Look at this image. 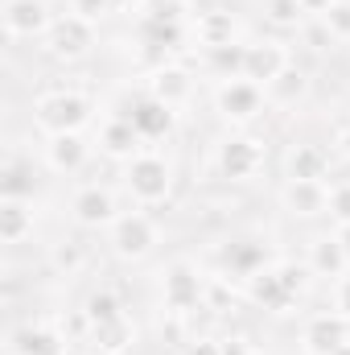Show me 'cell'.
I'll use <instances>...</instances> for the list:
<instances>
[{
	"instance_id": "obj_1",
	"label": "cell",
	"mask_w": 350,
	"mask_h": 355,
	"mask_svg": "<svg viewBox=\"0 0 350 355\" xmlns=\"http://www.w3.org/2000/svg\"><path fill=\"white\" fill-rule=\"evenodd\" d=\"M95 116V103L83 91H46L37 95L33 103V124L46 132V137H58V132H83Z\"/></svg>"
},
{
	"instance_id": "obj_2",
	"label": "cell",
	"mask_w": 350,
	"mask_h": 355,
	"mask_svg": "<svg viewBox=\"0 0 350 355\" xmlns=\"http://www.w3.org/2000/svg\"><path fill=\"white\" fill-rule=\"evenodd\" d=\"M124 186L140 207H157L174 190V166L161 153H136L124 170Z\"/></svg>"
},
{
	"instance_id": "obj_3",
	"label": "cell",
	"mask_w": 350,
	"mask_h": 355,
	"mask_svg": "<svg viewBox=\"0 0 350 355\" xmlns=\"http://www.w3.org/2000/svg\"><path fill=\"white\" fill-rule=\"evenodd\" d=\"M161 302L174 318H190L198 306H206V277L190 261H174L161 277Z\"/></svg>"
},
{
	"instance_id": "obj_4",
	"label": "cell",
	"mask_w": 350,
	"mask_h": 355,
	"mask_svg": "<svg viewBox=\"0 0 350 355\" xmlns=\"http://www.w3.org/2000/svg\"><path fill=\"white\" fill-rule=\"evenodd\" d=\"M46 50L50 58L58 62H79L95 50V25L83 21L79 12H66V17H54L50 33H46Z\"/></svg>"
},
{
	"instance_id": "obj_5",
	"label": "cell",
	"mask_w": 350,
	"mask_h": 355,
	"mask_svg": "<svg viewBox=\"0 0 350 355\" xmlns=\"http://www.w3.org/2000/svg\"><path fill=\"white\" fill-rule=\"evenodd\" d=\"M157 248V223L145 211H128L111 223V252L120 261H145Z\"/></svg>"
},
{
	"instance_id": "obj_6",
	"label": "cell",
	"mask_w": 350,
	"mask_h": 355,
	"mask_svg": "<svg viewBox=\"0 0 350 355\" xmlns=\"http://www.w3.org/2000/svg\"><path fill=\"white\" fill-rule=\"evenodd\" d=\"M264 99H268L264 87L252 83V79H227V83H219V91H214V107L231 124H252L264 112Z\"/></svg>"
},
{
	"instance_id": "obj_7",
	"label": "cell",
	"mask_w": 350,
	"mask_h": 355,
	"mask_svg": "<svg viewBox=\"0 0 350 355\" xmlns=\"http://www.w3.org/2000/svg\"><path fill=\"white\" fill-rule=\"evenodd\" d=\"M214 166H219V174L231 178V182H248V178L260 174L264 145L256 137H227L219 145V153H214Z\"/></svg>"
},
{
	"instance_id": "obj_8",
	"label": "cell",
	"mask_w": 350,
	"mask_h": 355,
	"mask_svg": "<svg viewBox=\"0 0 350 355\" xmlns=\"http://www.w3.org/2000/svg\"><path fill=\"white\" fill-rule=\"evenodd\" d=\"M347 343H350V322L338 310L313 314L305 322V331H301V352L305 355H334L338 347H347Z\"/></svg>"
},
{
	"instance_id": "obj_9",
	"label": "cell",
	"mask_w": 350,
	"mask_h": 355,
	"mask_svg": "<svg viewBox=\"0 0 350 355\" xmlns=\"http://www.w3.org/2000/svg\"><path fill=\"white\" fill-rule=\"evenodd\" d=\"M71 215H75L79 227H91V232L111 227V223L120 219V211H116V194H111L107 186H83V190L71 198Z\"/></svg>"
},
{
	"instance_id": "obj_10",
	"label": "cell",
	"mask_w": 350,
	"mask_h": 355,
	"mask_svg": "<svg viewBox=\"0 0 350 355\" xmlns=\"http://www.w3.org/2000/svg\"><path fill=\"white\" fill-rule=\"evenodd\" d=\"M54 25L46 0H4V33L8 37H46Z\"/></svg>"
},
{
	"instance_id": "obj_11",
	"label": "cell",
	"mask_w": 350,
	"mask_h": 355,
	"mask_svg": "<svg viewBox=\"0 0 350 355\" xmlns=\"http://www.w3.org/2000/svg\"><path fill=\"white\" fill-rule=\"evenodd\" d=\"M4 352L8 355H66V339L54 327H46V322H25V327L8 331Z\"/></svg>"
},
{
	"instance_id": "obj_12",
	"label": "cell",
	"mask_w": 350,
	"mask_h": 355,
	"mask_svg": "<svg viewBox=\"0 0 350 355\" xmlns=\"http://www.w3.org/2000/svg\"><path fill=\"white\" fill-rule=\"evenodd\" d=\"M288 67L293 62H288V50L280 42H252L243 50V79H252L260 87H268L272 79H280Z\"/></svg>"
},
{
	"instance_id": "obj_13",
	"label": "cell",
	"mask_w": 350,
	"mask_h": 355,
	"mask_svg": "<svg viewBox=\"0 0 350 355\" xmlns=\"http://www.w3.org/2000/svg\"><path fill=\"white\" fill-rule=\"evenodd\" d=\"M140 145H145V137L136 132V124H132L128 116H111V120L99 128V153L111 157V162H124V166H128L136 153H145Z\"/></svg>"
},
{
	"instance_id": "obj_14",
	"label": "cell",
	"mask_w": 350,
	"mask_h": 355,
	"mask_svg": "<svg viewBox=\"0 0 350 355\" xmlns=\"http://www.w3.org/2000/svg\"><path fill=\"white\" fill-rule=\"evenodd\" d=\"M248 302L252 306H260V310H268V314H284L297 297L284 289V281H280V272H276V265L272 268H256V272H248Z\"/></svg>"
},
{
	"instance_id": "obj_15",
	"label": "cell",
	"mask_w": 350,
	"mask_h": 355,
	"mask_svg": "<svg viewBox=\"0 0 350 355\" xmlns=\"http://www.w3.org/2000/svg\"><path fill=\"white\" fill-rule=\"evenodd\" d=\"M91 157V145L83 132H58V137H46V166L54 174H79Z\"/></svg>"
},
{
	"instance_id": "obj_16",
	"label": "cell",
	"mask_w": 350,
	"mask_h": 355,
	"mask_svg": "<svg viewBox=\"0 0 350 355\" xmlns=\"http://www.w3.org/2000/svg\"><path fill=\"white\" fill-rule=\"evenodd\" d=\"M280 202L297 219H317L330 211V190H326V182H284Z\"/></svg>"
},
{
	"instance_id": "obj_17",
	"label": "cell",
	"mask_w": 350,
	"mask_h": 355,
	"mask_svg": "<svg viewBox=\"0 0 350 355\" xmlns=\"http://www.w3.org/2000/svg\"><path fill=\"white\" fill-rule=\"evenodd\" d=\"M149 95L161 99L165 107H181L190 95H194V79L181 62H165L157 71H149Z\"/></svg>"
},
{
	"instance_id": "obj_18",
	"label": "cell",
	"mask_w": 350,
	"mask_h": 355,
	"mask_svg": "<svg viewBox=\"0 0 350 355\" xmlns=\"http://www.w3.org/2000/svg\"><path fill=\"white\" fill-rule=\"evenodd\" d=\"M330 153L322 145H293L284 157V182H326Z\"/></svg>"
},
{
	"instance_id": "obj_19",
	"label": "cell",
	"mask_w": 350,
	"mask_h": 355,
	"mask_svg": "<svg viewBox=\"0 0 350 355\" xmlns=\"http://www.w3.org/2000/svg\"><path fill=\"white\" fill-rule=\"evenodd\" d=\"M128 120L136 124V132H140L145 141H161V137L174 132V107H165V103L153 99L149 91L132 103V116H128Z\"/></svg>"
},
{
	"instance_id": "obj_20",
	"label": "cell",
	"mask_w": 350,
	"mask_h": 355,
	"mask_svg": "<svg viewBox=\"0 0 350 355\" xmlns=\"http://www.w3.org/2000/svg\"><path fill=\"white\" fill-rule=\"evenodd\" d=\"M87 335H91V347L99 355H128L132 343H136V327H132L128 314H120L111 322H95V327H87Z\"/></svg>"
},
{
	"instance_id": "obj_21",
	"label": "cell",
	"mask_w": 350,
	"mask_h": 355,
	"mask_svg": "<svg viewBox=\"0 0 350 355\" xmlns=\"http://www.w3.org/2000/svg\"><path fill=\"white\" fill-rule=\"evenodd\" d=\"M33 202L29 198H0V240L4 244H25L33 236Z\"/></svg>"
},
{
	"instance_id": "obj_22",
	"label": "cell",
	"mask_w": 350,
	"mask_h": 355,
	"mask_svg": "<svg viewBox=\"0 0 350 355\" xmlns=\"http://www.w3.org/2000/svg\"><path fill=\"white\" fill-rule=\"evenodd\" d=\"M194 37L202 42V50H214V46H231L239 37V21L227 12V8H206L198 21H194Z\"/></svg>"
},
{
	"instance_id": "obj_23",
	"label": "cell",
	"mask_w": 350,
	"mask_h": 355,
	"mask_svg": "<svg viewBox=\"0 0 350 355\" xmlns=\"http://www.w3.org/2000/svg\"><path fill=\"white\" fill-rule=\"evenodd\" d=\"M305 265L313 268V277H342L350 268V261H347V248H342L338 232L334 236H317L309 244V261Z\"/></svg>"
},
{
	"instance_id": "obj_24",
	"label": "cell",
	"mask_w": 350,
	"mask_h": 355,
	"mask_svg": "<svg viewBox=\"0 0 350 355\" xmlns=\"http://www.w3.org/2000/svg\"><path fill=\"white\" fill-rule=\"evenodd\" d=\"M264 95L272 99V103H280V107H293V103H301L305 95H309V79H305V71H297V67H288L280 79H272Z\"/></svg>"
},
{
	"instance_id": "obj_25",
	"label": "cell",
	"mask_w": 350,
	"mask_h": 355,
	"mask_svg": "<svg viewBox=\"0 0 350 355\" xmlns=\"http://www.w3.org/2000/svg\"><path fill=\"white\" fill-rule=\"evenodd\" d=\"M243 50L248 46H239V42H231V46H214V50H206V71L214 75V79H243Z\"/></svg>"
},
{
	"instance_id": "obj_26",
	"label": "cell",
	"mask_w": 350,
	"mask_h": 355,
	"mask_svg": "<svg viewBox=\"0 0 350 355\" xmlns=\"http://www.w3.org/2000/svg\"><path fill=\"white\" fill-rule=\"evenodd\" d=\"M120 314H124V302H120L116 289H95V293H87V302H83V322H87V327L111 322V318H120Z\"/></svg>"
},
{
	"instance_id": "obj_27",
	"label": "cell",
	"mask_w": 350,
	"mask_h": 355,
	"mask_svg": "<svg viewBox=\"0 0 350 355\" xmlns=\"http://www.w3.org/2000/svg\"><path fill=\"white\" fill-rule=\"evenodd\" d=\"M50 265L58 268L62 277H75V272H83V265H87V248L79 240H58L54 252H50Z\"/></svg>"
},
{
	"instance_id": "obj_28",
	"label": "cell",
	"mask_w": 350,
	"mask_h": 355,
	"mask_svg": "<svg viewBox=\"0 0 350 355\" xmlns=\"http://www.w3.org/2000/svg\"><path fill=\"white\" fill-rule=\"evenodd\" d=\"M264 17L276 29H297L305 21V8H301V0H264Z\"/></svg>"
},
{
	"instance_id": "obj_29",
	"label": "cell",
	"mask_w": 350,
	"mask_h": 355,
	"mask_svg": "<svg viewBox=\"0 0 350 355\" xmlns=\"http://www.w3.org/2000/svg\"><path fill=\"white\" fill-rule=\"evenodd\" d=\"M276 272H280V281H284V289H288L293 297H305V293H309V285H313V268H309V265L280 261V265H276Z\"/></svg>"
},
{
	"instance_id": "obj_30",
	"label": "cell",
	"mask_w": 350,
	"mask_h": 355,
	"mask_svg": "<svg viewBox=\"0 0 350 355\" xmlns=\"http://www.w3.org/2000/svg\"><path fill=\"white\" fill-rule=\"evenodd\" d=\"M322 25L334 33V42H350V0H334L322 12Z\"/></svg>"
},
{
	"instance_id": "obj_31",
	"label": "cell",
	"mask_w": 350,
	"mask_h": 355,
	"mask_svg": "<svg viewBox=\"0 0 350 355\" xmlns=\"http://www.w3.org/2000/svg\"><path fill=\"white\" fill-rule=\"evenodd\" d=\"M71 12H79L83 21L99 25L103 17H111V12H116V4H111V0H71Z\"/></svg>"
},
{
	"instance_id": "obj_32",
	"label": "cell",
	"mask_w": 350,
	"mask_h": 355,
	"mask_svg": "<svg viewBox=\"0 0 350 355\" xmlns=\"http://www.w3.org/2000/svg\"><path fill=\"white\" fill-rule=\"evenodd\" d=\"M330 215L338 219V227L350 223V182H342V186L330 190Z\"/></svg>"
},
{
	"instance_id": "obj_33",
	"label": "cell",
	"mask_w": 350,
	"mask_h": 355,
	"mask_svg": "<svg viewBox=\"0 0 350 355\" xmlns=\"http://www.w3.org/2000/svg\"><path fill=\"white\" fill-rule=\"evenodd\" d=\"M219 352L223 355H256V347H252L248 335H223L219 339Z\"/></svg>"
},
{
	"instance_id": "obj_34",
	"label": "cell",
	"mask_w": 350,
	"mask_h": 355,
	"mask_svg": "<svg viewBox=\"0 0 350 355\" xmlns=\"http://www.w3.org/2000/svg\"><path fill=\"white\" fill-rule=\"evenodd\" d=\"M334 310L350 322V268L338 277V285H334Z\"/></svg>"
},
{
	"instance_id": "obj_35",
	"label": "cell",
	"mask_w": 350,
	"mask_h": 355,
	"mask_svg": "<svg viewBox=\"0 0 350 355\" xmlns=\"http://www.w3.org/2000/svg\"><path fill=\"white\" fill-rule=\"evenodd\" d=\"M305 42H309L313 50H330V42H334V33H330V29L322 25V17H317V25H309V29H305Z\"/></svg>"
},
{
	"instance_id": "obj_36",
	"label": "cell",
	"mask_w": 350,
	"mask_h": 355,
	"mask_svg": "<svg viewBox=\"0 0 350 355\" xmlns=\"http://www.w3.org/2000/svg\"><path fill=\"white\" fill-rule=\"evenodd\" d=\"M190 355H223V352H219V339H198L190 347Z\"/></svg>"
},
{
	"instance_id": "obj_37",
	"label": "cell",
	"mask_w": 350,
	"mask_h": 355,
	"mask_svg": "<svg viewBox=\"0 0 350 355\" xmlns=\"http://www.w3.org/2000/svg\"><path fill=\"white\" fill-rule=\"evenodd\" d=\"M330 4H334V0H301V8H305V12H313V17H322Z\"/></svg>"
},
{
	"instance_id": "obj_38",
	"label": "cell",
	"mask_w": 350,
	"mask_h": 355,
	"mask_svg": "<svg viewBox=\"0 0 350 355\" xmlns=\"http://www.w3.org/2000/svg\"><path fill=\"white\" fill-rule=\"evenodd\" d=\"M338 153L350 162V128H342V132H338Z\"/></svg>"
},
{
	"instance_id": "obj_39",
	"label": "cell",
	"mask_w": 350,
	"mask_h": 355,
	"mask_svg": "<svg viewBox=\"0 0 350 355\" xmlns=\"http://www.w3.org/2000/svg\"><path fill=\"white\" fill-rule=\"evenodd\" d=\"M111 4H116V12H128V8H140L145 0H111Z\"/></svg>"
},
{
	"instance_id": "obj_40",
	"label": "cell",
	"mask_w": 350,
	"mask_h": 355,
	"mask_svg": "<svg viewBox=\"0 0 350 355\" xmlns=\"http://www.w3.org/2000/svg\"><path fill=\"white\" fill-rule=\"evenodd\" d=\"M338 240H342V248H347V261H350V223H347V227H338Z\"/></svg>"
},
{
	"instance_id": "obj_41",
	"label": "cell",
	"mask_w": 350,
	"mask_h": 355,
	"mask_svg": "<svg viewBox=\"0 0 350 355\" xmlns=\"http://www.w3.org/2000/svg\"><path fill=\"white\" fill-rule=\"evenodd\" d=\"M334 355H350V343H347V347H338V352H334Z\"/></svg>"
},
{
	"instance_id": "obj_42",
	"label": "cell",
	"mask_w": 350,
	"mask_h": 355,
	"mask_svg": "<svg viewBox=\"0 0 350 355\" xmlns=\"http://www.w3.org/2000/svg\"><path fill=\"white\" fill-rule=\"evenodd\" d=\"M95 355H99V352H95Z\"/></svg>"
}]
</instances>
